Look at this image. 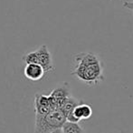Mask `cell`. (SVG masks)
<instances>
[{
    "label": "cell",
    "mask_w": 133,
    "mask_h": 133,
    "mask_svg": "<svg viewBox=\"0 0 133 133\" xmlns=\"http://www.w3.org/2000/svg\"><path fill=\"white\" fill-rule=\"evenodd\" d=\"M72 75L89 86H96L104 80L103 63L92 52H81L72 57Z\"/></svg>",
    "instance_id": "cell-1"
},
{
    "label": "cell",
    "mask_w": 133,
    "mask_h": 133,
    "mask_svg": "<svg viewBox=\"0 0 133 133\" xmlns=\"http://www.w3.org/2000/svg\"><path fill=\"white\" fill-rule=\"evenodd\" d=\"M66 121V117L61 109H54L45 116L35 115V133H51L63 128Z\"/></svg>",
    "instance_id": "cell-2"
},
{
    "label": "cell",
    "mask_w": 133,
    "mask_h": 133,
    "mask_svg": "<svg viewBox=\"0 0 133 133\" xmlns=\"http://www.w3.org/2000/svg\"><path fill=\"white\" fill-rule=\"evenodd\" d=\"M70 96L72 95L68 83H64L61 87L54 89L49 95L54 109H60Z\"/></svg>",
    "instance_id": "cell-3"
},
{
    "label": "cell",
    "mask_w": 133,
    "mask_h": 133,
    "mask_svg": "<svg viewBox=\"0 0 133 133\" xmlns=\"http://www.w3.org/2000/svg\"><path fill=\"white\" fill-rule=\"evenodd\" d=\"M35 51H36L37 57H38V64L44 67L45 73L54 71V67L53 63V57H52V55L48 49L47 46L42 45Z\"/></svg>",
    "instance_id": "cell-4"
},
{
    "label": "cell",
    "mask_w": 133,
    "mask_h": 133,
    "mask_svg": "<svg viewBox=\"0 0 133 133\" xmlns=\"http://www.w3.org/2000/svg\"><path fill=\"white\" fill-rule=\"evenodd\" d=\"M35 115L45 116L54 110L49 96L43 94H35Z\"/></svg>",
    "instance_id": "cell-5"
},
{
    "label": "cell",
    "mask_w": 133,
    "mask_h": 133,
    "mask_svg": "<svg viewBox=\"0 0 133 133\" xmlns=\"http://www.w3.org/2000/svg\"><path fill=\"white\" fill-rule=\"evenodd\" d=\"M44 67L39 64H27L24 69V75L32 81H38L45 75Z\"/></svg>",
    "instance_id": "cell-6"
},
{
    "label": "cell",
    "mask_w": 133,
    "mask_h": 133,
    "mask_svg": "<svg viewBox=\"0 0 133 133\" xmlns=\"http://www.w3.org/2000/svg\"><path fill=\"white\" fill-rule=\"evenodd\" d=\"M72 113L79 121L82 119H89L92 115V108L90 105L82 102L75 107Z\"/></svg>",
    "instance_id": "cell-7"
},
{
    "label": "cell",
    "mask_w": 133,
    "mask_h": 133,
    "mask_svg": "<svg viewBox=\"0 0 133 133\" xmlns=\"http://www.w3.org/2000/svg\"><path fill=\"white\" fill-rule=\"evenodd\" d=\"M81 103H82V100H77V99L74 98L72 96H70L67 99L65 103L63 105V107H62L60 109L63 111V113L64 114L65 117L67 118L70 114H72V112H74V109L75 108V107L78 106Z\"/></svg>",
    "instance_id": "cell-8"
},
{
    "label": "cell",
    "mask_w": 133,
    "mask_h": 133,
    "mask_svg": "<svg viewBox=\"0 0 133 133\" xmlns=\"http://www.w3.org/2000/svg\"><path fill=\"white\" fill-rule=\"evenodd\" d=\"M63 133H84V130L78 123L66 121L63 126Z\"/></svg>",
    "instance_id": "cell-9"
},
{
    "label": "cell",
    "mask_w": 133,
    "mask_h": 133,
    "mask_svg": "<svg viewBox=\"0 0 133 133\" xmlns=\"http://www.w3.org/2000/svg\"><path fill=\"white\" fill-rule=\"evenodd\" d=\"M22 60L25 64H38V57H37L36 51H32L26 53L22 57Z\"/></svg>",
    "instance_id": "cell-10"
},
{
    "label": "cell",
    "mask_w": 133,
    "mask_h": 133,
    "mask_svg": "<svg viewBox=\"0 0 133 133\" xmlns=\"http://www.w3.org/2000/svg\"><path fill=\"white\" fill-rule=\"evenodd\" d=\"M123 7L125 8L129 9V10H132L133 11V1H125L123 3Z\"/></svg>",
    "instance_id": "cell-11"
},
{
    "label": "cell",
    "mask_w": 133,
    "mask_h": 133,
    "mask_svg": "<svg viewBox=\"0 0 133 133\" xmlns=\"http://www.w3.org/2000/svg\"><path fill=\"white\" fill-rule=\"evenodd\" d=\"M51 133H63V129H57V130H54Z\"/></svg>",
    "instance_id": "cell-12"
}]
</instances>
